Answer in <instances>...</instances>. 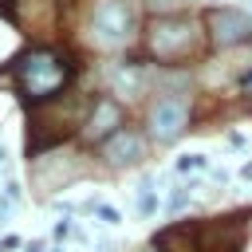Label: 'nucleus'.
I'll return each instance as SVG.
<instances>
[{
    "label": "nucleus",
    "mask_w": 252,
    "mask_h": 252,
    "mask_svg": "<svg viewBox=\"0 0 252 252\" xmlns=\"http://www.w3.org/2000/svg\"><path fill=\"white\" fill-rule=\"evenodd\" d=\"M193 43H197V28L189 20H161L150 32V51L158 59H181L193 51Z\"/></svg>",
    "instance_id": "nucleus-3"
},
{
    "label": "nucleus",
    "mask_w": 252,
    "mask_h": 252,
    "mask_svg": "<svg viewBox=\"0 0 252 252\" xmlns=\"http://www.w3.org/2000/svg\"><path fill=\"white\" fill-rule=\"evenodd\" d=\"M102 154H106V161L110 165H134V161H142V154H146V142H142V134H134V130H118L114 138H106V146H102Z\"/></svg>",
    "instance_id": "nucleus-6"
},
{
    "label": "nucleus",
    "mask_w": 252,
    "mask_h": 252,
    "mask_svg": "<svg viewBox=\"0 0 252 252\" xmlns=\"http://www.w3.org/2000/svg\"><path fill=\"white\" fill-rule=\"evenodd\" d=\"M28 252H39V244H32V248H28Z\"/></svg>",
    "instance_id": "nucleus-14"
},
{
    "label": "nucleus",
    "mask_w": 252,
    "mask_h": 252,
    "mask_svg": "<svg viewBox=\"0 0 252 252\" xmlns=\"http://www.w3.org/2000/svg\"><path fill=\"white\" fill-rule=\"evenodd\" d=\"M16 79L28 98H51L67 83V63L55 51H28L16 67Z\"/></svg>",
    "instance_id": "nucleus-1"
},
{
    "label": "nucleus",
    "mask_w": 252,
    "mask_h": 252,
    "mask_svg": "<svg viewBox=\"0 0 252 252\" xmlns=\"http://www.w3.org/2000/svg\"><path fill=\"white\" fill-rule=\"evenodd\" d=\"M94 213H98V220H102V224H110V228H114V224H122V213H118L114 205H98Z\"/></svg>",
    "instance_id": "nucleus-11"
},
{
    "label": "nucleus",
    "mask_w": 252,
    "mask_h": 252,
    "mask_svg": "<svg viewBox=\"0 0 252 252\" xmlns=\"http://www.w3.org/2000/svg\"><path fill=\"white\" fill-rule=\"evenodd\" d=\"M118 122H122V110L110 98H98L94 102V114L87 118V138H114L118 134Z\"/></svg>",
    "instance_id": "nucleus-7"
},
{
    "label": "nucleus",
    "mask_w": 252,
    "mask_h": 252,
    "mask_svg": "<svg viewBox=\"0 0 252 252\" xmlns=\"http://www.w3.org/2000/svg\"><path fill=\"white\" fill-rule=\"evenodd\" d=\"M185 122H189V106H185L181 98H161V102H154V110H150V134H154L158 142H173V138L185 130Z\"/></svg>",
    "instance_id": "nucleus-4"
},
{
    "label": "nucleus",
    "mask_w": 252,
    "mask_h": 252,
    "mask_svg": "<svg viewBox=\"0 0 252 252\" xmlns=\"http://www.w3.org/2000/svg\"><path fill=\"white\" fill-rule=\"evenodd\" d=\"M146 252H154V248H146Z\"/></svg>",
    "instance_id": "nucleus-15"
},
{
    "label": "nucleus",
    "mask_w": 252,
    "mask_h": 252,
    "mask_svg": "<svg viewBox=\"0 0 252 252\" xmlns=\"http://www.w3.org/2000/svg\"><path fill=\"white\" fill-rule=\"evenodd\" d=\"M8 201H12V197H4V201H0V224H8Z\"/></svg>",
    "instance_id": "nucleus-13"
},
{
    "label": "nucleus",
    "mask_w": 252,
    "mask_h": 252,
    "mask_svg": "<svg viewBox=\"0 0 252 252\" xmlns=\"http://www.w3.org/2000/svg\"><path fill=\"white\" fill-rule=\"evenodd\" d=\"M110 83L126 94V98H134V94H142V75L134 71V67H114L110 71Z\"/></svg>",
    "instance_id": "nucleus-8"
},
{
    "label": "nucleus",
    "mask_w": 252,
    "mask_h": 252,
    "mask_svg": "<svg viewBox=\"0 0 252 252\" xmlns=\"http://www.w3.org/2000/svg\"><path fill=\"white\" fill-rule=\"evenodd\" d=\"M173 169H177V173H193V169H205V158H201V154H185V158H177V161H173Z\"/></svg>",
    "instance_id": "nucleus-9"
},
{
    "label": "nucleus",
    "mask_w": 252,
    "mask_h": 252,
    "mask_svg": "<svg viewBox=\"0 0 252 252\" xmlns=\"http://www.w3.org/2000/svg\"><path fill=\"white\" fill-rule=\"evenodd\" d=\"M154 209H158V197L150 189H142L138 193V217H154Z\"/></svg>",
    "instance_id": "nucleus-10"
},
{
    "label": "nucleus",
    "mask_w": 252,
    "mask_h": 252,
    "mask_svg": "<svg viewBox=\"0 0 252 252\" xmlns=\"http://www.w3.org/2000/svg\"><path fill=\"white\" fill-rule=\"evenodd\" d=\"M91 32L102 43H110V47L126 43L134 35V8H130V0H98V8L91 12Z\"/></svg>",
    "instance_id": "nucleus-2"
},
{
    "label": "nucleus",
    "mask_w": 252,
    "mask_h": 252,
    "mask_svg": "<svg viewBox=\"0 0 252 252\" xmlns=\"http://www.w3.org/2000/svg\"><path fill=\"white\" fill-rule=\"evenodd\" d=\"M181 205H185V193H173V197H169V213H177Z\"/></svg>",
    "instance_id": "nucleus-12"
},
{
    "label": "nucleus",
    "mask_w": 252,
    "mask_h": 252,
    "mask_svg": "<svg viewBox=\"0 0 252 252\" xmlns=\"http://www.w3.org/2000/svg\"><path fill=\"white\" fill-rule=\"evenodd\" d=\"M209 35H213V43L232 47V43H244L252 35V24L236 8H213L209 12Z\"/></svg>",
    "instance_id": "nucleus-5"
}]
</instances>
